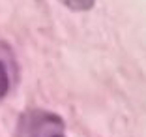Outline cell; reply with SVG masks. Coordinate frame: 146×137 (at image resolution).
<instances>
[{
    "mask_svg": "<svg viewBox=\"0 0 146 137\" xmlns=\"http://www.w3.org/2000/svg\"><path fill=\"white\" fill-rule=\"evenodd\" d=\"M15 137H66L64 122L58 115L34 109L19 118Z\"/></svg>",
    "mask_w": 146,
    "mask_h": 137,
    "instance_id": "1",
    "label": "cell"
},
{
    "mask_svg": "<svg viewBox=\"0 0 146 137\" xmlns=\"http://www.w3.org/2000/svg\"><path fill=\"white\" fill-rule=\"evenodd\" d=\"M62 4L69 9H75V11H88V9L94 6L96 0H60Z\"/></svg>",
    "mask_w": 146,
    "mask_h": 137,
    "instance_id": "2",
    "label": "cell"
},
{
    "mask_svg": "<svg viewBox=\"0 0 146 137\" xmlns=\"http://www.w3.org/2000/svg\"><path fill=\"white\" fill-rule=\"evenodd\" d=\"M8 88H9V77H8V72H6L4 64L0 62V100L6 96Z\"/></svg>",
    "mask_w": 146,
    "mask_h": 137,
    "instance_id": "3",
    "label": "cell"
}]
</instances>
